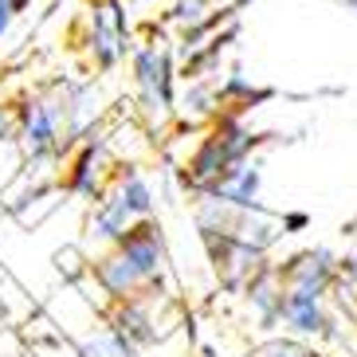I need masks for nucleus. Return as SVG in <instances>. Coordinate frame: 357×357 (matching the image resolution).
<instances>
[{"mask_svg":"<svg viewBox=\"0 0 357 357\" xmlns=\"http://www.w3.org/2000/svg\"><path fill=\"white\" fill-rule=\"evenodd\" d=\"M28 8V0H0V40L8 36V28L16 24V16Z\"/></svg>","mask_w":357,"mask_h":357,"instance_id":"obj_17","label":"nucleus"},{"mask_svg":"<svg viewBox=\"0 0 357 357\" xmlns=\"http://www.w3.org/2000/svg\"><path fill=\"white\" fill-rule=\"evenodd\" d=\"M279 228H283V236H298V231L310 228V216L306 212H283L279 216Z\"/></svg>","mask_w":357,"mask_h":357,"instance_id":"obj_18","label":"nucleus"},{"mask_svg":"<svg viewBox=\"0 0 357 357\" xmlns=\"http://www.w3.org/2000/svg\"><path fill=\"white\" fill-rule=\"evenodd\" d=\"M153 303H158V294H142V298L114 303V310H110V322H106V326L126 337L130 349L153 346V342L161 337V318H158V310H153Z\"/></svg>","mask_w":357,"mask_h":357,"instance_id":"obj_9","label":"nucleus"},{"mask_svg":"<svg viewBox=\"0 0 357 357\" xmlns=\"http://www.w3.org/2000/svg\"><path fill=\"white\" fill-rule=\"evenodd\" d=\"M337 259L342 255L330 248H303V252L287 255L283 263H275L279 283L294 294H310V298H330L337 287Z\"/></svg>","mask_w":357,"mask_h":357,"instance_id":"obj_6","label":"nucleus"},{"mask_svg":"<svg viewBox=\"0 0 357 357\" xmlns=\"http://www.w3.org/2000/svg\"><path fill=\"white\" fill-rule=\"evenodd\" d=\"M259 357H322V354L314 346H306L303 337H271Z\"/></svg>","mask_w":357,"mask_h":357,"instance_id":"obj_16","label":"nucleus"},{"mask_svg":"<svg viewBox=\"0 0 357 357\" xmlns=\"http://www.w3.org/2000/svg\"><path fill=\"white\" fill-rule=\"evenodd\" d=\"M283 294L287 287L279 283V275H275V263H267L259 275H252L248 279V287H243V298H248V310L255 314V326L259 330H279V322H283Z\"/></svg>","mask_w":357,"mask_h":357,"instance_id":"obj_11","label":"nucleus"},{"mask_svg":"<svg viewBox=\"0 0 357 357\" xmlns=\"http://www.w3.org/2000/svg\"><path fill=\"white\" fill-rule=\"evenodd\" d=\"M294 337H314V342H342V322L330 310L326 298H310V294H283V322Z\"/></svg>","mask_w":357,"mask_h":357,"instance_id":"obj_8","label":"nucleus"},{"mask_svg":"<svg viewBox=\"0 0 357 357\" xmlns=\"http://www.w3.org/2000/svg\"><path fill=\"white\" fill-rule=\"evenodd\" d=\"M75 349H79V357H134L130 342L118 330H110V326H98V330L83 334Z\"/></svg>","mask_w":357,"mask_h":357,"instance_id":"obj_15","label":"nucleus"},{"mask_svg":"<svg viewBox=\"0 0 357 357\" xmlns=\"http://www.w3.org/2000/svg\"><path fill=\"white\" fill-rule=\"evenodd\" d=\"M354 303H357V298H354Z\"/></svg>","mask_w":357,"mask_h":357,"instance_id":"obj_20","label":"nucleus"},{"mask_svg":"<svg viewBox=\"0 0 357 357\" xmlns=\"http://www.w3.org/2000/svg\"><path fill=\"white\" fill-rule=\"evenodd\" d=\"M130 71H134V95L137 110L149 126H165L177 114V59L169 43L149 40L130 52Z\"/></svg>","mask_w":357,"mask_h":357,"instance_id":"obj_4","label":"nucleus"},{"mask_svg":"<svg viewBox=\"0 0 357 357\" xmlns=\"http://www.w3.org/2000/svg\"><path fill=\"white\" fill-rule=\"evenodd\" d=\"M86 52L98 71H114L130 52V20L118 0H98L86 20Z\"/></svg>","mask_w":357,"mask_h":357,"instance_id":"obj_7","label":"nucleus"},{"mask_svg":"<svg viewBox=\"0 0 357 357\" xmlns=\"http://www.w3.org/2000/svg\"><path fill=\"white\" fill-rule=\"evenodd\" d=\"M12 126H16V114H12L8 102H0V142H8L12 137Z\"/></svg>","mask_w":357,"mask_h":357,"instance_id":"obj_19","label":"nucleus"},{"mask_svg":"<svg viewBox=\"0 0 357 357\" xmlns=\"http://www.w3.org/2000/svg\"><path fill=\"white\" fill-rule=\"evenodd\" d=\"M220 79H189V86L177 95V114L181 122L200 126V122H216L220 118Z\"/></svg>","mask_w":357,"mask_h":357,"instance_id":"obj_13","label":"nucleus"},{"mask_svg":"<svg viewBox=\"0 0 357 357\" xmlns=\"http://www.w3.org/2000/svg\"><path fill=\"white\" fill-rule=\"evenodd\" d=\"M259 142L263 137L255 134L240 114H220L208 130H204L197 149L185 158V165H181V185H185L192 197H204L231 165L255 158Z\"/></svg>","mask_w":357,"mask_h":357,"instance_id":"obj_3","label":"nucleus"},{"mask_svg":"<svg viewBox=\"0 0 357 357\" xmlns=\"http://www.w3.org/2000/svg\"><path fill=\"white\" fill-rule=\"evenodd\" d=\"M12 114H16L12 137L20 142L28 169H52L79 142L71 114V86H52V91L20 98V106H12Z\"/></svg>","mask_w":357,"mask_h":357,"instance_id":"obj_2","label":"nucleus"},{"mask_svg":"<svg viewBox=\"0 0 357 357\" xmlns=\"http://www.w3.org/2000/svg\"><path fill=\"white\" fill-rule=\"evenodd\" d=\"M169 275V252L158 220H142L102 255L91 259V283L110 298L126 303L142 294H158Z\"/></svg>","mask_w":357,"mask_h":357,"instance_id":"obj_1","label":"nucleus"},{"mask_svg":"<svg viewBox=\"0 0 357 357\" xmlns=\"http://www.w3.org/2000/svg\"><path fill=\"white\" fill-rule=\"evenodd\" d=\"M134 224H142V220H134V216H130V208L114 197V189H106L102 197L95 200V208H91V220H86V240L95 243V248H114V243L122 240Z\"/></svg>","mask_w":357,"mask_h":357,"instance_id":"obj_12","label":"nucleus"},{"mask_svg":"<svg viewBox=\"0 0 357 357\" xmlns=\"http://www.w3.org/2000/svg\"><path fill=\"white\" fill-rule=\"evenodd\" d=\"M263 192V161L248 158L240 165H231L204 197L197 200H216V204H231V208H255Z\"/></svg>","mask_w":357,"mask_h":357,"instance_id":"obj_10","label":"nucleus"},{"mask_svg":"<svg viewBox=\"0 0 357 357\" xmlns=\"http://www.w3.org/2000/svg\"><path fill=\"white\" fill-rule=\"evenodd\" d=\"M110 189H114V197L130 208V216H134V220H153L158 197H153V185L146 181V173H137V169H122Z\"/></svg>","mask_w":357,"mask_h":357,"instance_id":"obj_14","label":"nucleus"},{"mask_svg":"<svg viewBox=\"0 0 357 357\" xmlns=\"http://www.w3.org/2000/svg\"><path fill=\"white\" fill-rule=\"evenodd\" d=\"M114 181V158H110V146H106L102 130H91V134L71 149L63 169V185L67 192L83 200H98Z\"/></svg>","mask_w":357,"mask_h":357,"instance_id":"obj_5","label":"nucleus"}]
</instances>
